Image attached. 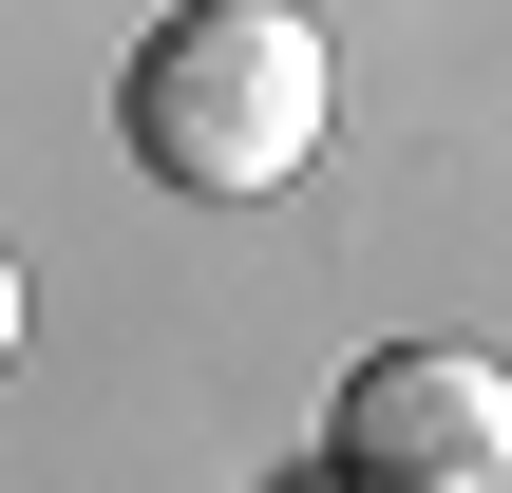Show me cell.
Segmentation results:
<instances>
[{
    "label": "cell",
    "instance_id": "cell-1",
    "mask_svg": "<svg viewBox=\"0 0 512 493\" xmlns=\"http://www.w3.org/2000/svg\"><path fill=\"white\" fill-rule=\"evenodd\" d=\"M114 133H133L152 190L266 209V190L323 152V19H304V0H171V19L114 57Z\"/></svg>",
    "mask_w": 512,
    "mask_h": 493
},
{
    "label": "cell",
    "instance_id": "cell-2",
    "mask_svg": "<svg viewBox=\"0 0 512 493\" xmlns=\"http://www.w3.org/2000/svg\"><path fill=\"white\" fill-rule=\"evenodd\" d=\"M494 456H512V399L456 342H380L323 418V475H361V493H494Z\"/></svg>",
    "mask_w": 512,
    "mask_h": 493
},
{
    "label": "cell",
    "instance_id": "cell-3",
    "mask_svg": "<svg viewBox=\"0 0 512 493\" xmlns=\"http://www.w3.org/2000/svg\"><path fill=\"white\" fill-rule=\"evenodd\" d=\"M0 361H19V247H0Z\"/></svg>",
    "mask_w": 512,
    "mask_h": 493
}]
</instances>
